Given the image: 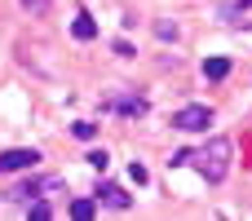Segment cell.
Returning <instances> with one entry per match:
<instances>
[{
  "mask_svg": "<svg viewBox=\"0 0 252 221\" xmlns=\"http://www.w3.org/2000/svg\"><path fill=\"white\" fill-rule=\"evenodd\" d=\"M230 155H235V146H230V137H213L204 151H195V168L204 173V182H226V173H230Z\"/></svg>",
  "mask_w": 252,
  "mask_h": 221,
  "instance_id": "6da1fadb",
  "label": "cell"
},
{
  "mask_svg": "<svg viewBox=\"0 0 252 221\" xmlns=\"http://www.w3.org/2000/svg\"><path fill=\"white\" fill-rule=\"evenodd\" d=\"M213 124V106H182V111H173V128H182V133H204Z\"/></svg>",
  "mask_w": 252,
  "mask_h": 221,
  "instance_id": "7a4b0ae2",
  "label": "cell"
},
{
  "mask_svg": "<svg viewBox=\"0 0 252 221\" xmlns=\"http://www.w3.org/2000/svg\"><path fill=\"white\" fill-rule=\"evenodd\" d=\"M35 164H40V151H31V146H13L0 155V173H27Z\"/></svg>",
  "mask_w": 252,
  "mask_h": 221,
  "instance_id": "3957f363",
  "label": "cell"
},
{
  "mask_svg": "<svg viewBox=\"0 0 252 221\" xmlns=\"http://www.w3.org/2000/svg\"><path fill=\"white\" fill-rule=\"evenodd\" d=\"M97 204H106V208H115V213H128V208H133V195H128L124 186H115V182H102V186H97Z\"/></svg>",
  "mask_w": 252,
  "mask_h": 221,
  "instance_id": "277c9868",
  "label": "cell"
},
{
  "mask_svg": "<svg viewBox=\"0 0 252 221\" xmlns=\"http://www.w3.org/2000/svg\"><path fill=\"white\" fill-rule=\"evenodd\" d=\"M53 186H58L53 177H44V182H18V186H9V195H4V199H9V204H31L40 190H53Z\"/></svg>",
  "mask_w": 252,
  "mask_h": 221,
  "instance_id": "5b68a950",
  "label": "cell"
},
{
  "mask_svg": "<svg viewBox=\"0 0 252 221\" xmlns=\"http://www.w3.org/2000/svg\"><path fill=\"white\" fill-rule=\"evenodd\" d=\"M102 106H106V111H120V115H133V120L151 111V106H146V97H106Z\"/></svg>",
  "mask_w": 252,
  "mask_h": 221,
  "instance_id": "8992f818",
  "label": "cell"
},
{
  "mask_svg": "<svg viewBox=\"0 0 252 221\" xmlns=\"http://www.w3.org/2000/svg\"><path fill=\"white\" fill-rule=\"evenodd\" d=\"M71 35H75V40H93V35H97V22H93L89 13H75V22H71Z\"/></svg>",
  "mask_w": 252,
  "mask_h": 221,
  "instance_id": "52a82bcc",
  "label": "cell"
},
{
  "mask_svg": "<svg viewBox=\"0 0 252 221\" xmlns=\"http://www.w3.org/2000/svg\"><path fill=\"white\" fill-rule=\"evenodd\" d=\"M204 75H208V80H226V75H230V62H226V58H208V62H204Z\"/></svg>",
  "mask_w": 252,
  "mask_h": 221,
  "instance_id": "ba28073f",
  "label": "cell"
},
{
  "mask_svg": "<svg viewBox=\"0 0 252 221\" xmlns=\"http://www.w3.org/2000/svg\"><path fill=\"white\" fill-rule=\"evenodd\" d=\"M27 217L49 221V217H53V204H49V199H31V204H27Z\"/></svg>",
  "mask_w": 252,
  "mask_h": 221,
  "instance_id": "9c48e42d",
  "label": "cell"
},
{
  "mask_svg": "<svg viewBox=\"0 0 252 221\" xmlns=\"http://www.w3.org/2000/svg\"><path fill=\"white\" fill-rule=\"evenodd\" d=\"M31 18H49V9H53V0H18Z\"/></svg>",
  "mask_w": 252,
  "mask_h": 221,
  "instance_id": "30bf717a",
  "label": "cell"
},
{
  "mask_svg": "<svg viewBox=\"0 0 252 221\" xmlns=\"http://www.w3.org/2000/svg\"><path fill=\"white\" fill-rule=\"evenodd\" d=\"M97 213V199H75L71 204V217H93Z\"/></svg>",
  "mask_w": 252,
  "mask_h": 221,
  "instance_id": "8fae6325",
  "label": "cell"
},
{
  "mask_svg": "<svg viewBox=\"0 0 252 221\" xmlns=\"http://www.w3.org/2000/svg\"><path fill=\"white\" fill-rule=\"evenodd\" d=\"M84 159H89V164H93L97 173H106V164H111V155H106V151H89Z\"/></svg>",
  "mask_w": 252,
  "mask_h": 221,
  "instance_id": "7c38bea8",
  "label": "cell"
},
{
  "mask_svg": "<svg viewBox=\"0 0 252 221\" xmlns=\"http://www.w3.org/2000/svg\"><path fill=\"white\" fill-rule=\"evenodd\" d=\"M93 133H97V124H89V120H80V124H75V137H80V142H89Z\"/></svg>",
  "mask_w": 252,
  "mask_h": 221,
  "instance_id": "4fadbf2b",
  "label": "cell"
},
{
  "mask_svg": "<svg viewBox=\"0 0 252 221\" xmlns=\"http://www.w3.org/2000/svg\"><path fill=\"white\" fill-rule=\"evenodd\" d=\"M239 4H252V0H239Z\"/></svg>",
  "mask_w": 252,
  "mask_h": 221,
  "instance_id": "5bb4252c",
  "label": "cell"
}]
</instances>
